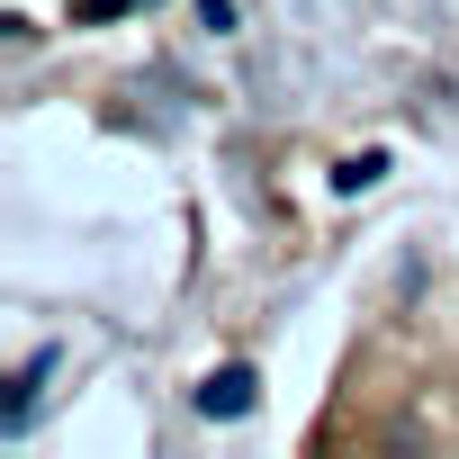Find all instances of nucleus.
Listing matches in <instances>:
<instances>
[{
  "label": "nucleus",
  "instance_id": "f257e3e1",
  "mask_svg": "<svg viewBox=\"0 0 459 459\" xmlns=\"http://www.w3.org/2000/svg\"><path fill=\"white\" fill-rule=\"evenodd\" d=\"M244 405H253V369H216L198 387V414H244Z\"/></svg>",
  "mask_w": 459,
  "mask_h": 459
},
{
  "label": "nucleus",
  "instance_id": "f03ea898",
  "mask_svg": "<svg viewBox=\"0 0 459 459\" xmlns=\"http://www.w3.org/2000/svg\"><path fill=\"white\" fill-rule=\"evenodd\" d=\"M198 19L207 28H235V0H198Z\"/></svg>",
  "mask_w": 459,
  "mask_h": 459
}]
</instances>
